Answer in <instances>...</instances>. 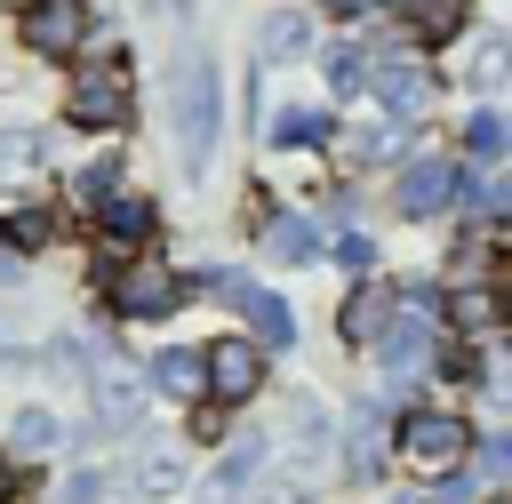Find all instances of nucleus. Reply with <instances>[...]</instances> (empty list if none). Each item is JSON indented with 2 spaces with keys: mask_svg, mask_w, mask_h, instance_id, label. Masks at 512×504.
I'll use <instances>...</instances> for the list:
<instances>
[{
  "mask_svg": "<svg viewBox=\"0 0 512 504\" xmlns=\"http://www.w3.org/2000/svg\"><path fill=\"white\" fill-rule=\"evenodd\" d=\"M408 32H416V48L456 40L464 32V0H408Z\"/></svg>",
  "mask_w": 512,
  "mask_h": 504,
  "instance_id": "obj_11",
  "label": "nucleus"
},
{
  "mask_svg": "<svg viewBox=\"0 0 512 504\" xmlns=\"http://www.w3.org/2000/svg\"><path fill=\"white\" fill-rule=\"evenodd\" d=\"M0 232H8L16 248H40V240H48V216H40V208H16V216H8Z\"/></svg>",
  "mask_w": 512,
  "mask_h": 504,
  "instance_id": "obj_22",
  "label": "nucleus"
},
{
  "mask_svg": "<svg viewBox=\"0 0 512 504\" xmlns=\"http://www.w3.org/2000/svg\"><path fill=\"white\" fill-rule=\"evenodd\" d=\"M168 112H176V160L184 168H208V136H216V72H208V56H184L176 64Z\"/></svg>",
  "mask_w": 512,
  "mask_h": 504,
  "instance_id": "obj_3",
  "label": "nucleus"
},
{
  "mask_svg": "<svg viewBox=\"0 0 512 504\" xmlns=\"http://www.w3.org/2000/svg\"><path fill=\"white\" fill-rule=\"evenodd\" d=\"M392 320H400V296H376V288H368V296L344 304V336H352V344H376Z\"/></svg>",
  "mask_w": 512,
  "mask_h": 504,
  "instance_id": "obj_13",
  "label": "nucleus"
},
{
  "mask_svg": "<svg viewBox=\"0 0 512 504\" xmlns=\"http://www.w3.org/2000/svg\"><path fill=\"white\" fill-rule=\"evenodd\" d=\"M24 48L32 56H80L88 48V0H32L24 8Z\"/></svg>",
  "mask_w": 512,
  "mask_h": 504,
  "instance_id": "obj_5",
  "label": "nucleus"
},
{
  "mask_svg": "<svg viewBox=\"0 0 512 504\" xmlns=\"http://www.w3.org/2000/svg\"><path fill=\"white\" fill-rule=\"evenodd\" d=\"M304 48V16H272L264 24V56H296Z\"/></svg>",
  "mask_w": 512,
  "mask_h": 504,
  "instance_id": "obj_20",
  "label": "nucleus"
},
{
  "mask_svg": "<svg viewBox=\"0 0 512 504\" xmlns=\"http://www.w3.org/2000/svg\"><path fill=\"white\" fill-rule=\"evenodd\" d=\"M8 496H16V472H8V464H0V504H8Z\"/></svg>",
  "mask_w": 512,
  "mask_h": 504,
  "instance_id": "obj_28",
  "label": "nucleus"
},
{
  "mask_svg": "<svg viewBox=\"0 0 512 504\" xmlns=\"http://www.w3.org/2000/svg\"><path fill=\"white\" fill-rule=\"evenodd\" d=\"M464 144H472V160H488V152L504 144V120H496V112H472V120H464Z\"/></svg>",
  "mask_w": 512,
  "mask_h": 504,
  "instance_id": "obj_21",
  "label": "nucleus"
},
{
  "mask_svg": "<svg viewBox=\"0 0 512 504\" xmlns=\"http://www.w3.org/2000/svg\"><path fill=\"white\" fill-rule=\"evenodd\" d=\"M464 456H472V424H464V416H448V408L400 416V464H408L416 480H448Z\"/></svg>",
  "mask_w": 512,
  "mask_h": 504,
  "instance_id": "obj_2",
  "label": "nucleus"
},
{
  "mask_svg": "<svg viewBox=\"0 0 512 504\" xmlns=\"http://www.w3.org/2000/svg\"><path fill=\"white\" fill-rule=\"evenodd\" d=\"M112 176H120V168H112V160H96V168H80V176H72V192H80L88 208H112V200H120V192H112Z\"/></svg>",
  "mask_w": 512,
  "mask_h": 504,
  "instance_id": "obj_18",
  "label": "nucleus"
},
{
  "mask_svg": "<svg viewBox=\"0 0 512 504\" xmlns=\"http://www.w3.org/2000/svg\"><path fill=\"white\" fill-rule=\"evenodd\" d=\"M456 200V168L448 160H416V168H400V184H392V208L400 216H432V208H448Z\"/></svg>",
  "mask_w": 512,
  "mask_h": 504,
  "instance_id": "obj_7",
  "label": "nucleus"
},
{
  "mask_svg": "<svg viewBox=\"0 0 512 504\" xmlns=\"http://www.w3.org/2000/svg\"><path fill=\"white\" fill-rule=\"evenodd\" d=\"M96 488H104V480H96V472H80V480H72V488H64V504H88V496H96Z\"/></svg>",
  "mask_w": 512,
  "mask_h": 504,
  "instance_id": "obj_26",
  "label": "nucleus"
},
{
  "mask_svg": "<svg viewBox=\"0 0 512 504\" xmlns=\"http://www.w3.org/2000/svg\"><path fill=\"white\" fill-rule=\"evenodd\" d=\"M216 296H224V304H232V312H240L264 344H288V336H296V312H288L272 288H256L248 272H216Z\"/></svg>",
  "mask_w": 512,
  "mask_h": 504,
  "instance_id": "obj_6",
  "label": "nucleus"
},
{
  "mask_svg": "<svg viewBox=\"0 0 512 504\" xmlns=\"http://www.w3.org/2000/svg\"><path fill=\"white\" fill-rule=\"evenodd\" d=\"M496 504H512V496H496Z\"/></svg>",
  "mask_w": 512,
  "mask_h": 504,
  "instance_id": "obj_29",
  "label": "nucleus"
},
{
  "mask_svg": "<svg viewBox=\"0 0 512 504\" xmlns=\"http://www.w3.org/2000/svg\"><path fill=\"white\" fill-rule=\"evenodd\" d=\"M336 256H344V272H368V264H376V240H360V232H344V240H336Z\"/></svg>",
  "mask_w": 512,
  "mask_h": 504,
  "instance_id": "obj_25",
  "label": "nucleus"
},
{
  "mask_svg": "<svg viewBox=\"0 0 512 504\" xmlns=\"http://www.w3.org/2000/svg\"><path fill=\"white\" fill-rule=\"evenodd\" d=\"M152 384H160L168 400H200V392H208V352H160V360H152Z\"/></svg>",
  "mask_w": 512,
  "mask_h": 504,
  "instance_id": "obj_10",
  "label": "nucleus"
},
{
  "mask_svg": "<svg viewBox=\"0 0 512 504\" xmlns=\"http://www.w3.org/2000/svg\"><path fill=\"white\" fill-rule=\"evenodd\" d=\"M456 320H464L472 336H488V328H504V296H496V288H464V296H456Z\"/></svg>",
  "mask_w": 512,
  "mask_h": 504,
  "instance_id": "obj_16",
  "label": "nucleus"
},
{
  "mask_svg": "<svg viewBox=\"0 0 512 504\" xmlns=\"http://www.w3.org/2000/svg\"><path fill=\"white\" fill-rule=\"evenodd\" d=\"M104 304L128 320H160V312H176V272L168 264H120V272H104Z\"/></svg>",
  "mask_w": 512,
  "mask_h": 504,
  "instance_id": "obj_4",
  "label": "nucleus"
},
{
  "mask_svg": "<svg viewBox=\"0 0 512 504\" xmlns=\"http://www.w3.org/2000/svg\"><path fill=\"white\" fill-rule=\"evenodd\" d=\"M368 88L408 120V112H424V96H432V80H424V64H408V56H392V64H368Z\"/></svg>",
  "mask_w": 512,
  "mask_h": 504,
  "instance_id": "obj_9",
  "label": "nucleus"
},
{
  "mask_svg": "<svg viewBox=\"0 0 512 504\" xmlns=\"http://www.w3.org/2000/svg\"><path fill=\"white\" fill-rule=\"evenodd\" d=\"M64 112H72L80 128H120V120H136V72H128V56H120V48H96V64H80Z\"/></svg>",
  "mask_w": 512,
  "mask_h": 504,
  "instance_id": "obj_1",
  "label": "nucleus"
},
{
  "mask_svg": "<svg viewBox=\"0 0 512 504\" xmlns=\"http://www.w3.org/2000/svg\"><path fill=\"white\" fill-rule=\"evenodd\" d=\"M264 248H272V256H288V264H304L320 240H312V224H304V216H272V224H264Z\"/></svg>",
  "mask_w": 512,
  "mask_h": 504,
  "instance_id": "obj_14",
  "label": "nucleus"
},
{
  "mask_svg": "<svg viewBox=\"0 0 512 504\" xmlns=\"http://www.w3.org/2000/svg\"><path fill=\"white\" fill-rule=\"evenodd\" d=\"M48 440H56V416L48 408H24L16 416V448H48Z\"/></svg>",
  "mask_w": 512,
  "mask_h": 504,
  "instance_id": "obj_23",
  "label": "nucleus"
},
{
  "mask_svg": "<svg viewBox=\"0 0 512 504\" xmlns=\"http://www.w3.org/2000/svg\"><path fill=\"white\" fill-rule=\"evenodd\" d=\"M456 192H464V200H472V208H480V216H504V208H512V184H496V176H488V168H480V176H464V184H456Z\"/></svg>",
  "mask_w": 512,
  "mask_h": 504,
  "instance_id": "obj_17",
  "label": "nucleus"
},
{
  "mask_svg": "<svg viewBox=\"0 0 512 504\" xmlns=\"http://www.w3.org/2000/svg\"><path fill=\"white\" fill-rule=\"evenodd\" d=\"M328 8H336V16H360V8H368V0H328Z\"/></svg>",
  "mask_w": 512,
  "mask_h": 504,
  "instance_id": "obj_27",
  "label": "nucleus"
},
{
  "mask_svg": "<svg viewBox=\"0 0 512 504\" xmlns=\"http://www.w3.org/2000/svg\"><path fill=\"white\" fill-rule=\"evenodd\" d=\"M320 136H328V112H312V104H288L272 120V144H320Z\"/></svg>",
  "mask_w": 512,
  "mask_h": 504,
  "instance_id": "obj_15",
  "label": "nucleus"
},
{
  "mask_svg": "<svg viewBox=\"0 0 512 504\" xmlns=\"http://www.w3.org/2000/svg\"><path fill=\"white\" fill-rule=\"evenodd\" d=\"M480 480H512V432H496V440L480 448Z\"/></svg>",
  "mask_w": 512,
  "mask_h": 504,
  "instance_id": "obj_24",
  "label": "nucleus"
},
{
  "mask_svg": "<svg viewBox=\"0 0 512 504\" xmlns=\"http://www.w3.org/2000/svg\"><path fill=\"white\" fill-rule=\"evenodd\" d=\"M256 384H264V352H256V344H232V336H224V344L208 352V392H216V400L232 408V400H248Z\"/></svg>",
  "mask_w": 512,
  "mask_h": 504,
  "instance_id": "obj_8",
  "label": "nucleus"
},
{
  "mask_svg": "<svg viewBox=\"0 0 512 504\" xmlns=\"http://www.w3.org/2000/svg\"><path fill=\"white\" fill-rule=\"evenodd\" d=\"M152 224H160L152 200H112V208H104V240H112V248H144Z\"/></svg>",
  "mask_w": 512,
  "mask_h": 504,
  "instance_id": "obj_12",
  "label": "nucleus"
},
{
  "mask_svg": "<svg viewBox=\"0 0 512 504\" xmlns=\"http://www.w3.org/2000/svg\"><path fill=\"white\" fill-rule=\"evenodd\" d=\"M256 456H264V440H240V448H232V456L216 464V496H232V488H240V480L256 472Z\"/></svg>",
  "mask_w": 512,
  "mask_h": 504,
  "instance_id": "obj_19",
  "label": "nucleus"
}]
</instances>
